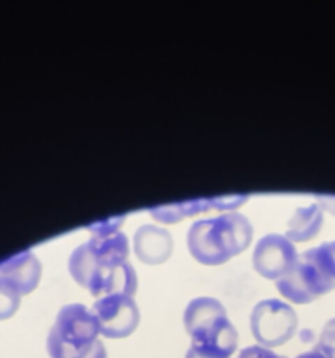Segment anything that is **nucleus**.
I'll return each mask as SVG.
<instances>
[{
  "label": "nucleus",
  "instance_id": "nucleus-1",
  "mask_svg": "<svg viewBox=\"0 0 335 358\" xmlns=\"http://www.w3.org/2000/svg\"><path fill=\"white\" fill-rule=\"evenodd\" d=\"M121 222L122 217L91 224V238L68 257L72 278L94 296H133L138 287V275L129 262V240L119 229Z\"/></svg>",
  "mask_w": 335,
  "mask_h": 358
},
{
  "label": "nucleus",
  "instance_id": "nucleus-2",
  "mask_svg": "<svg viewBox=\"0 0 335 358\" xmlns=\"http://www.w3.org/2000/svg\"><path fill=\"white\" fill-rule=\"evenodd\" d=\"M253 238L250 219L239 212H223L195 220L187 233L192 257L206 266H218L246 250Z\"/></svg>",
  "mask_w": 335,
  "mask_h": 358
},
{
  "label": "nucleus",
  "instance_id": "nucleus-3",
  "mask_svg": "<svg viewBox=\"0 0 335 358\" xmlns=\"http://www.w3.org/2000/svg\"><path fill=\"white\" fill-rule=\"evenodd\" d=\"M93 310L80 303L65 304L49 331L47 352L51 358H107Z\"/></svg>",
  "mask_w": 335,
  "mask_h": 358
},
{
  "label": "nucleus",
  "instance_id": "nucleus-4",
  "mask_svg": "<svg viewBox=\"0 0 335 358\" xmlns=\"http://www.w3.org/2000/svg\"><path fill=\"white\" fill-rule=\"evenodd\" d=\"M283 297L306 304L335 289V240L323 241L299 254L293 268L276 280Z\"/></svg>",
  "mask_w": 335,
  "mask_h": 358
},
{
  "label": "nucleus",
  "instance_id": "nucleus-5",
  "mask_svg": "<svg viewBox=\"0 0 335 358\" xmlns=\"http://www.w3.org/2000/svg\"><path fill=\"white\" fill-rule=\"evenodd\" d=\"M184 324L192 348L220 358H230L237 348V331L216 297L199 296L188 301Z\"/></svg>",
  "mask_w": 335,
  "mask_h": 358
},
{
  "label": "nucleus",
  "instance_id": "nucleus-6",
  "mask_svg": "<svg viewBox=\"0 0 335 358\" xmlns=\"http://www.w3.org/2000/svg\"><path fill=\"white\" fill-rule=\"evenodd\" d=\"M299 325L297 311L281 299H262L250 315V329L257 343L265 348H276L293 338Z\"/></svg>",
  "mask_w": 335,
  "mask_h": 358
},
{
  "label": "nucleus",
  "instance_id": "nucleus-7",
  "mask_svg": "<svg viewBox=\"0 0 335 358\" xmlns=\"http://www.w3.org/2000/svg\"><path fill=\"white\" fill-rule=\"evenodd\" d=\"M93 313L96 315L101 334L107 338H128L140 324V308L135 297L128 294H110L94 301Z\"/></svg>",
  "mask_w": 335,
  "mask_h": 358
},
{
  "label": "nucleus",
  "instance_id": "nucleus-8",
  "mask_svg": "<svg viewBox=\"0 0 335 358\" xmlns=\"http://www.w3.org/2000/svg\"><path fill=\"white\" fill-rule=\"evenodd\" d=\"M297 257V248L286 234L269 233L257 241L251 255L253 268L267 280H279L293 268Z\"/></svg>",
  "mask_w": 335,
  "mask_h": 358
},
{
  "label": "nucleus",
  "instance_id": "nucleus-9",
  "mask_svg": "<svg viewBox=\"0 0 335 358\" xmlns=\"http://www.w3.org/2000/svg\"><path fill=\"white\" fill-rule=\"evenodd\" d=\"M135 252L145 264L156 266L166 261L173 252V236L170 231L156 224H143L133 236Z\"/></svg>",
  "mask_w": 335,
  "mask_h": 358
},
{
  "label": "nucleus",
  "instance_id": "nucleus-10",
  "mask_svg": "<svg viewBox=\"0 0 335 358\" xmlns=\"http://www.w3.org/2000/svg\"><path fill=\"white\" fill-rule=\"evenodd\" d=\"M40 275L42 264L31 250L17 252L0 261V276L16 285L21 294H30L38 285Z\"/></svg>",
  "mask_w": 335,
  "mask_h": 358
},
{
  "label": "nucleus",
  "instance_id": "nucleus-11",
  "mask_svg": "<svg viewBox=\"0 0 335 358\" xmlns=\"http://www.w3.org/2000/svg\"><path fill=\"white\" fill-rule=\"evenodd\" d=\"M241 201H244V196L241 198H234V196H227V198H213V199H191V201L184 203H171V205H163V206H152L150 213H152L156 219L164 220V222H174L180 217L192 215V213L204 212L208 206H215V208H232L234 205H239Z\"/></svg>",
  "mask_w": 335,
  "mask_h": 358
},
{
  "label": "nucleus",
  "instance_id": "nucleus-12",
  "mask_svg": "<svg viewBox=\"0 0 335 358\" xmlns=\"http://www.w3.org/2000/svg\"><path fill=\"white\" fill-rule=\"evenodd\" d=\"M323 227V208L318 203L299 206L286 224V238L293 243H302L318 236Z\"/></svg>",
  "mask_w": 335,
  "mask_h": 358
},
{
  "label": "nucleus",
  "instance_id": "nucleus-13",
  "mask_svg": "<svg viewBox=\"0 0 335 358\" xmlns=\"http://www.w3.org/2000/svg\"><path fill=\"white\" fill-rule=\"evenodd\" d=\"M21 296L23 294L17 290L16 285L0 276V320H6L16 313L20 308Z\"/></svg>",
  "mask_w": 335,
  "mask_h": 358
},
{
  "label": "nucleus",
  "instance_id": "nucleus-14",
  "mask_svg": "<svg viewBox=\"0 0 335 358\" xmlns=\"http://www.w3.org/2000/svg\"><path fill=\"white\" fill-rule=\"evenodd\" d=\"M314 348L320 350L327 358H335V317L323 325Z\"/></svg>",
  "mask_w": 335,
  "mask_h": 358
},
{
  "label": "nucleus",
  "instance_id": "nucleus-15",
  "mask_svg": "<svg viewBox=\"0 0 335 358\" xmlns=\"http://www.w3.org/2000/svg\"><path fill=\"white\" fill-rule=\"evenodd\" d=\"M237 358H286V357L278 355V353L272 352L271 348H265V346L251 345L241 350V352L237 353Z\"/></svg>",
  "mask_w": 335,
  "mask_h": 358
},
{
  "label": "nucleus",
  "instance_id": "nucleus-16",
  "mask_svg": "<svg viewBox=\"0 0 335 358\" xmlns=\"http://www.w3.org/2000/svg\"><path fill=\"white\" fill-rule=\"evenodd\" d=\"M318 205L335 215V196H318Z\"/></svg>",
  "mask_w": 335,
  "mask_h": 358
},
{
  "label": "nucleus",
  "instance_id": "nucleus-17",
  "mask_svg": "<svg viewBox=\"0 0 335 358\" xmlns=\"http://www.w3.org/2000/svg\"><path fill=\"white\" fill-rule=\"evenodd\" d=\"M185 358H220V357L209 355V353H202V352H199V350H195V348H192V346H188L187 353H185Z\"/></svg>",
  "mask_w": 335,
  "mask_h": 358
},
{
  "label": "nucleus",
  "instance_id": "nucleus-18",
  "mask_svg": "<svg viewBox=\"0 0 335 358\" xmlns=\"http://www.w3.org/2000/svg\"><path fill=\"white\" fill-rule=\"evenodd\" d=\"M295 358H327V357H325L318 348H313V350H309V352L300 353V355H297Z\"/></svg>",
  "mask_w": 335,
  "mask_h": 358
}]
</instances>
